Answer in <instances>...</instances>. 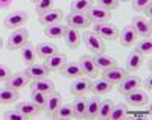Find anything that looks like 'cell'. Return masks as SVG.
<instances>
[{
	"label": "cell",
	"instance_id": "cell-42",
	"mask_svg": "<svg viewBox=\"0 0 152 120\" xmlns=\"http://www.w3.org/2000/svg\"><path fill=\"white\" fill-rule=\"evenodd\" d=\"M151 2H152V0H132V6H134V9H135L137 12H142L143 8H145L146 5H149Z\"/></svg>",
	"mask_w": 152,
	"mask_h": 120
},
{
	"label": "cell",
	"instance_id": "cell-15",
	"mask_svg": "<svg viewBox=\"0 0 152 120\" xmlns=\"http://www.w3.org/2000/svg\"><path fill=\"white\" fill-rule=\"evenodd\" d=\"M93 61L96 64V67L99 70H102V72L114 67V65H117V59L114 58V56L107 55V53H104V52L102 53H96V55L93 56Z\"/></svg>",
	"mask_w": 152,
	"mask_h": 120
},
{
	"label": "cell",
	"instance_id": "cell-47",
	"mask_svg": "<svg viewBox=\"0 0 152 120\" xmlns=\"http://www.w3.org/2000/svg\"><path fill=\"white\" fill-rule=\"evenodd\" d=\"M31 2H34V3H37V2H38V0H31Z\"/></svg>",
	"mask_w": 152,
	"mask_h": 120
},
{
	"label": "cell",
	"instance_id": "cell-11",
	"mask_svg": "<svg viewBox=\"0 0 152 120\" xmlns=\"http://www.w3.org/2000/svg\"><path fill=\"white\" fill-rule=\"evenodd\" d=\"M66 21L67 26H72L75 29H87L88 26H91V21L85 14H76V12H70L66 17Z\"/></svg>",
	"mask_w": 152,
	"mask_h": 120
},
{
	"label": "cell",
	"instance_id": "cell-27",
	"mask_svg": "<svg viewBox=\"0 0 152 120\" xmlns=\"http://www.w3.org/2000/svg\"><path fill=\"white\" fill-rule=\"evenodd\" d=\"M52 119H55V120H69V119H73L75 117V111H73V108H72V105H69V103H64V105H59L58 106V110L50 116Z\"/></svg>",
	"mask_w": 152,
	"mask_h": 120
},
{
	"label": "cell",
	"instance_id": "cell-25",
	"mask_svg": "<svg viewBox=\"0 0 152 120\" xmlns=\"http://www.w3.org/2000/svg\"><path fill=\"white\" fill-rule=\"evenodd\" d=\"M61 100H62V97H61V94H59V93H56V91L49 93L47 102H46L44 108H43V110H46L47 116H52V114H53V113L58 110V106L61 105Z\"/></svg>",
	"mask_w": 152,
	"mask_h": 120
},
{
	"label": "cell",
	"instance_id": "cell-5",
	"mask_svg": "<svg viewBox=\"0 0 152 120\" xmlns=\"http://www.w3.org/2000/svg\"><path fill=\"white\" fill-rule=\"evenodd\" d=\"M85 15L88 17V20H90L91 23H105V21L111 20V11H108V9L94 3L85 12Z\"/></svg>",
	"mask_w": 152,
	"mask_h": 120
},
{
	"label": "cell",
	"instance_id": "cell-12",
	"mask_svg": "<svg viewBox=\"0 0 152 120\" xmlns=\"http://www.w3.org/2000/svg\"><path fill=\"white\" fill-rule=\"evenodd\" d=\"M126 96V100H128L129 105L132 106H143L146 103H149V94L145 91V90H140V88H137L131 93H128V94H125Z\"/></svg>",
	"mask_w": 152,
	"mask_h": 120
},
{
	"label": "cell",
	"instance_id": "cell-22",
	"mask_svg": "<svg viewBox=\"0 0 152 120\" xmlns=\"http://www.w3.org/2000/svg\"><path fill=\"white\" fill-rule=\"evenodd\" d=\"M61 73L64 75L66 78H69V79H76V78L84 76V72H82V69H81L79 62H69V61L62 65Z\"/></svg>",
	"mask_w": 152,
	"mask_h": 120
},
{
	"label": "cell",
	"instance_id": "cell-14",
	"mask_svg": "<svg viewBox=\"0 0 152 120\" xmlns=\"http://www.w3.org/2000/svg\"><path fill=\"white\" fill-rule=\"evenodd\" d=\"M145 62V56L142 55L140 52H137V50H132L129 53V56L126 58V62H125V69L128 73H134L137 72L138 69L142 67V64Z\"/></svg>",
	"mask_w": 152,
	"mask_h": 120
},
{
	"label": "cell",
	"instance_id": "cell-7",
	"mask_svg": "<svg viewBox=\"0 0 152 120\" xmlns=\"http://www.w3.org/2000/svg\"><path fill=\"white\" fill-rule=\"evenodd\" d=\"M140 85H142V79L138 78V76H126L123 81H120L119 84H117V90H119V93L120 94H128V93H131V91H134V90H137V88H140Z\"/></svg>",
	"mask_w": 152,
	"mask_h": 120
},
{
	"label": "cell",
	"instance_id": "cell-37",
	"mask_svg": "<svg viewBox=\"0 0 152 120\" xmlns=\"http://www.w3.org/2000/svg\"><path fill=\"white\" fill-rule=\"evenodd\" d=\"M135 50L140 52L143 56L151 55V52H152V41H151V38H142L140 41L135 44Z\"/></svg>",
	"mask_w": 152,
	"mask_h": 120
},
{
	"label": "cell",
	"instance_id": "cell-3",
	"mask_svg": "<svg viewBox=\"0 0 152 120\" xmlns=\"http://www.w3.org/2000/svg\"><path fill=\"white\" fill-rule=\"evenodd\" d=\"M132 29L135 31V34L142 38H151V34H152V24H151V20L146 18V17H142V15H135L132 18Z\"/></svg>",
	"mask_w": 152,
	"mask_h": 120
},
{
	"label": "cell",
	"instance_id": "cell-21",
	"mask_svg": "<svg viewBox=\"0 0 152 120\" xmlns=\"http://www.w3.org/2000/svg\"><path fill=\"white\" fill-rule=\"evenodd\" d=\"M137 40V34L132 29V26H126V28L122 29V32H119V41L123 47H131L134 46Z\"/></svg>",
	"mask_w": 152,
	"mask_h": 120
},
{
	"label": "cell",
	"instance_id": "cell-28",
	"mask_svg": "<svg viewBox=\"0 0 152 120\" xmlns=\"http://www.w3.org/2000/svg\"><path fill=\"white\" fill-rule=\"evenodd\" d=\"M66 28L62 23H55V24H47L44 26V35L49 38H62L66 32Z\"/></svg>",
	"mask_w": 152,
	"mask_h": 120
},
{
	"label": "cell",
	"instance_id": "cell-32",
	"mask_svg": "<svg viewBox=\"0 0 152 120\" xmlns=\"http://www.w3.org/2000/svg\"><path fill=\"white\" fill-rule=\"evenodd\" d=\"M20 50H21V58L26 65H31L37 61V52H35V47L32 44H29V43L24 44Z\"/></svg>",
	"mask_w": 152,
	"mask_h": 120
},
{
	"label": "cell",
	"instance_id": "cell-20",
	"mask_svg": "<svg viewBox=\"0 0 152 120\" xmlns=\"http://www.w3.org/2000/svg\"><path fill=\"white\" fill-rule=\"evenodd\" d=\"M114 88V85L111 82H108L107 79L100 78V79H94L90 85V91H93L96 96H102V94H108V93Z\"/></svg>",
	"mask_w": 152,
	"mask_h": 120
},
{
	"label": "cell",
	"instance_id": "cell-38",
	"mask_svg": "<svg viewBox=\"0 0 152 120\" xmlns=\"http://www.w3.org/2000/svg\"><path fill=\"white\" fill-rule=\"evenodd\" d=\"M53 2H55V0H38V2L35 3V11H37V14L41 15V14H44V12H47L49 9H52Z\"/></svg>",
	"mask_w": 152,
	"mask_h": 120
},
{
	"label": "cell",
	"instance_id": "cell-35",
	"mask_svg": "<svg viewBox=\"0 0 152 120\" xmlns=\"http://www.w3.org/2000/svg\"><path fill=\"white\" fill-rule=\"evenodd\" d=\"M126 114H128V106H126V103H116L113 106V110H111V114H110V119L113 120H120L123 119Z\"/></svg>",
	"mask_w": 152,
	"mask_h": 120
},
{
	"label": "cell",
	"instance_id": "cell-4",
	"mask_svg": "<svg viewBox=\"0 0 152 120\" xmlns=\"http://www.w3.org/2000/svg\"><path fill=\"white\" fill-rule=\"evenodd\" d=\"M29 15L26 14V12H23V11H14V12H11V14H8L5 17V28L8 29H18V28H23L24 24H26Z\"/></svg>",
	"mask_w": 152,
	"mask_h": 120
},
{
	"label": "cell",
	"instance_id": "cell-13",
	"mask_svg": "<svg viewBox=\"0 0 152 120\" xmlns=\"http://www.w3.org/2000/svg\"><path fill=\"white\" fill-rule=\"evenodd\" d=\"M78 62H79L81 69L84 72V76H88V78H97L99 76V69L96 67V64L93 61V56L82 55Z\"/></svg>",
	"mask_w": 152,
	"mask_h": 120
},
{
	"label": "cell",
	"instance_id": "cell-8",
	"mask_svg": "<svg viewBox=\"0 0 152 120\" xmlns=\"http://www.w3.org/2000/svg\"><path fill=\"white\" fill-rule=\"evenodd\" d=\"M29 81H31V79L26 76V73H24V72H18V73L11 75V78L5 82V87L18 91V90H21V88H24V87H28Z\"/></svg>",
	"mask_w": 152,
	"mask_h": 120
},
{
	"label": "cell",
	"instance_id": "cell-31",
	"mask_svg": "<svg viewBox=\"0 0 152 120\" xmlns=\"http://www.w3.org/2000/svg\"><path fill=\"white\" fill-rule=\"evenodd\" d=\"M72 108L75 111L76 119H85V110H87V99L84 96H76V99L72 103Z\"/></svg>",
	"mask_w": 152,
	"mask_h": 120
},
{
	"label": "cell",
	"instance_id": "cell-2",
	"mask_svg": "<svg viewBox=\"0 0 152 120\" xmlns=\"http://www.w3.org/2000/svg\"><path fill=\"white\" fill-rule=\"evenodd\" d=\"M93 32L100 37L102 40H108V41H113V40L119 38V29L114 24L105 21V23H94L93 26Z\"/></svg>",
	"mask_w": 152,
	"mask_h": 120
},
{
	"label": "cell",
	"instance_id": "cell-6",
	"mask_svg": "<svg viewBox=\"0 0 152 120\" xmlns=\"http://www.w3.org/2000/svg\"><path fill=\"white\" fill-rule=\"evenodd\" d=\"M81 38L84 40L85 47H87L88 50H91L94 55H96V53H102V52L105 50L104 40L100 38V37H97L94 32H85Z\"/></svg>",
	"mask_w": 152,
	"mask_h": 120
},
{
	"label": "cell",
	"instance_id": "cell-34",
	"mask_svg": "<svg viewBox=\"0 0 152 120\" xmlns=\"http://www.w3.org/2000/svg\"><path fill=\"white\" fill-rule=\"evenodd\" d=\"M114 106V102L111 99H105V100H100V105H99V113H97V117L99 119H110V114H111V110Z\"/></svg>",
	"mask_w": 152,
	"mask_h": 120
},
{
	"label": "cell",
	"instance_id": "cell-40",
	"mask_svg": "<svg viewBox=\"0 0 152 120\" xmlns=\"http://www.w3.org/2000/svg\"><path fill=\"white\" fill-rule=\"evenodd\" d=\"M96 5L102 6L108 11H113L119 6V0H96Z\"/></svg>",
	"mask_w": 152,
	"mask_h": 120
},
{
	"label": "cell",
	"instance_id": "cell-39",
	"mask_svg": "<svg viewBox=\"0 0 152 120\" xmlns=\"http://www.w3.org/2000/svg\"><path fill=\"white\" fill-rule=\"evenodd\" d=\"M3 119L5 120H24V119H28V117L24 116L21 111H18L15 108V110H11V111H5Z\"/></svg>",
	"mask_w": 152,
	"mask_h": 120
},
{
	"label": "cell",
	"instance_id": "cell-26",
	"mask_svg": "<svg viewBox=\"0 0 152 120\" xmlns=\"http://www.w3.org/2000/svg\"><path fill=\"white\" fill-rule=\"evenodd\" d=\"M17 110L21 111L28 119H29V117H35L38 113L41 111L40 106H38L37 103H34L32 100H26V102H20V103H17Z\"/></svg>",
	"mask_w": 152,
	"mask_h": 120
},
{
	"label": "cell",
	"instance_id": "cell-19",
	"mask_svg": "<svg viewBox=\"0 0 152 120\" xmlns=\"http://www.w3.org/2000/svg\"><path fill=\"white\" fill-rule=\"evenodd\" d=\"M62 12L61 9H56V8H52V9H49L47 12H44V14L40 15V23L43 26H47V24H55V23H61L62 20Z\"/></svg>",
	"mask_w": 152,
	"mask_h": 120
},
{
	"label": "cell",
	"instance_id": "cell-23",
	"mask_svg": "<svg viewBox=\"0 0 152 120\" xmlns=\"http://www.w3.org/2000/svg\"><path fill=\"white\" fill-rule=\"evenodd\" d=\"M31 88L37 90V91H43V93H52V91H55V84H53V81H50L46 76V78H40V79H34L31 84Z\"/></svg>",
	"mask_w": 152,
	"mask_h": 120
},
{
	"label": "cell",
	"instance_id": "cell-24",
	"mask_svg": "<svg viewBox=\"0 0 152 120\" xmlns=\"http://www.w3.org/2000/svg\"><path fill=\"white\" fill-rule=\"evenodd\" d=\"M35 52H37V56L46 59V58H49V56L55 55V53L58 52V47H56V44H53V43L44 41V43H40V44L35 47Z\"/></svg>",
	"mask_w": 152,
	"mask_h": 120
},
{
	"label": "cell",
	"instance_id": "cell-9",
	"mask_svg": "<svg viewBox=\"0 0 152 120\" xmlns=\"http://www.w3.org/2000/svg\"><path fill=\"white\" fill-rule=\"evenodd\" d=\"M126 76H128L126 69H120V67H117V65H114V67L102 72V78L107 79L108 82H111L113 85H117L120 81H123Z\"/></svg>",
	"mask_w": 152,
	"mask_h": 120
},
{
	"label": "cell",
	"instance_id": "cell-30",
	"mask_svg": "<svg viewBox=\"0 0 152 120\" xmlns=\"http://www.w3.org/2000/svg\"><path fill=\"white\" fill-rule=\"evenodd\" d=\"M94 5V0H72L70 3V12L76 14H85V12Z\"/></svg>",
	"mask_w": 152,
	"mask_h": 120
},
{
	"label": "cell",
	"instance_id": "cell-16",
	"mask_svg": "<svg viewBox=\"0 0 152 120\" xmlns=\"http://www.w3.org/2000/svg\"><path fill=\"white\" fill-rule=\"evenodd\" d=\"M66 62H67V56L64 55V53L56 52L55 55L46 58L43 64L46 65V67H47L50 72H58V70H61V69H62V65H64Z\"/></svg>",
	"mask_w": 152,
	"mask_h": 120
},
{
	"label": "cell",
	"instance_id": "cell-45",
	"mask_svg": "<svg viewBox=\"0 0 152 120\" xmlns=\"http://www.w3.org/2000/svg\"><path fill=\"white\" fill-rule=\"evenodd\" d=\"M2 47H3V40L0 38V50H2Z\"/></svg>",
	"mask_w": 152,
	"mask_h": 120
},
{
	"label": "cell",
	"instance_id": "cell-43",
	"mask_svg": "<svg viewBox=\"0 0 152 120\" xmlns=\"http://www.w3.org/2000/svg\"><path fill=\"white\" fill-rule=\"evenodd\" d=\"M140 87H143V88H145V91H148V93L152 90V76H151V75H148V76L143 79V82H142V85H140Z\"/></svg>",
	"mask_w": 152,
	"mask_h": 120
},
{
	"label": "cell",
	"instance_id": "cell-44",
	"mask_svg": "<svg viewBox=\"0 0 152 120\" xmlns=\"http://www.w3.org/2000/svg\"><path fill=\"white\" fill-rule=\"evenodd\" d=\"M143 14L146 15V18H151V15H152V3H149V5H146L145 8H143Z\"/></svg>",
	"mask_w": 152,
	"mask_h": 120
},
{
	"label": "cell",
	"instance_id": "cell-18",
	"mask_svg": "<svg viewBox=\"0 0 152 120\" xmlns=\"http://www.w3.org/2000/svg\"><path fill=\"white\" fill-rule=\"evenodd\" d=\"M24 73H26V76L29 78V79H40V78H46V76H49V73H50V70L46 67L44 64H37V62H34V64H31V65H28V69L24 70Z\"/></svg>",
	"mask_w": 152,
	"mask_h": 120
},
{
	"label": "cell",
	"instance_id": "cell-33",
	"mask_svg": "<svg viewBox=\"0 0 152 120\" xmlns=\"http://www.w3.org/2000/svg\"><path fill=\"white\" fill-rule=\"evenodd\" d=\"M18 99V93L15 90H11L8 87H3L0 88V103L3 105H8V103H12Z\"/></svg>",
	"mask_w": 152,
	"mask_h": 120
},
{
	"label": "cell",
	"instance_id": "cell-46",
	"mask_svg": "<svg viewBox=\"0 0 152 120\" xmlns=\"http://www.w3.org/2000/svg\"><path fill=\"white\" fill-rule=\"evenodd\" d=\"M119 2H132V0H119Z\"/></svg>",
	"mask_w": 152,
	"mask_h": 120
},
{
	"label": "cell",
	"instance_id": "cell-1",
	"mask_svg": "<svg viewBox=\"0 0 152 120\" xmlns=\"http://www.w3.org/2000/svg\"><path fill=\"white\" fill-rule=\"evenodd\" d=\"M28 43H29V31L26 28H18L8 38L6 47H8V50H20Z\"/></svg>",
	"mask_w": 152,
	"mask_h": 120
},
{
	"label": "cell",
	"instance_id": "cell-17",
	"mask_svg": "<svg viewBox=\"0 0 152 120\" xmlns=\"http://www.w3.org/2000/svg\"><path fill=\"white\" fill-rule=\"evenodd\" d=\"M66 40V44L67 47L70 49H78L81 46V34H79V29H75L72 28V26H67L66 28V32H64V37H62Z\"/></svg>",
	"mask_w": 152,
	"mask_h": 120
},
{
	"label": "cell",
	"instance_id": "cell-36",
	"mask_svg": "<svg viewBox=\"0 0 152 120\" xmlns=\"http://www.w3.org/2000/svg\"><path fill=\"white\" fill-rule=\"evenodd\" d=\"M47 97H49V93L37 91V90H32V93H31V100H32L34 103H37L41 110L44 108V105H46V102H47Z\"/></svg>",
	"mask_w": 152,
	"mask_h": 120
},
{
	"label": "cell",
	"instance_id": "cell-41",
	"mask_svg": "<svg viewBox=\"0 0 152 120\" xmlns=\"http://www.w3.org/2000/svg\"><path fill=\"white\" fill-rule=\"evenodd\" d=\"M11 75H12V72H11V69L8 67V65L0 64V82H6L11 78Z\"/></svg>",
	"mask_w": 152,
	"mask_h": 120
},
{
	"label": "cell",
	"instance_id": "cell-29",
	"mask_svg": "<svg viewBox=\"0 0 152 120\" xmlns=\"http://www.w3.org/2000/svg\"><path fill=\"white\" fill-rule=\"evenodd\" d=\"M99 105H100V99L97 96H93L90 99H87V110H85V119H97V113H99Z\"/></svg>",
	"mask_w": 152,
	"mask_h": 120
},
{
	"label": "cell",
	"instance_id": "cell-10",
	"mask_svg": "<svg viewBox=\"0 0 152 120\" xmlns=\"http://www.w3.org/2000/svg\"><path fill=\"white\" fill-rule=\"evenodd\" d=\"M90 85H91L90 79H87L84 76L76 78V79H73V82L70 84V93L73 96H85V93L90 91Z\"/></svg>",
	"mask_w": 152,
	"mask_h": 120
}]
</instances>
